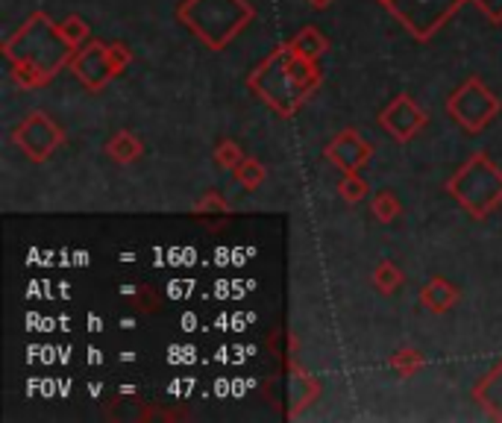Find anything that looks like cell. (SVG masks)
Returning a JSON list of instances; mask_svg holds the SVG:
<instances>
[{
  "label": "cell",
  "mask_w": 502,
  "mask_h": 423,
  "mask_svg": "<svg viewBox=\"0 0 502 423\" xmlns=\"http://www.w3.org/2000/svg\"><path fill=\"white\" fill-rule=\"evenodd\" d=\"M62 29V36L68 38V42H71L74 47H79V38H86L88 36V27L79 21V18H68V21L59 27Z\"/></svg>",
  "instance_id": "ac0fdd59"
},
{
  "label": "cell",
  "mask_w": 502,
  "mask_h": 423,
  "mask_svg": "<svg viewBox=\"0 0 502 423\" xmlns=\"http://www.w3.org/2000/svg\"><path fill=\"white\" fill-rule=\"evenodd\" d=\"M447 188L470 215L481 220L502 203V170L485 153H479L449 179Z\"/></svg>",
  "instance_id": "3957f363"
},
{
  "label": "cell",
  "mask_w": 502,
  "mask_h": 423,
  "mask_svg": "<svg viewBox=\"0 0 502 423\" xmlns=\"http://www.w3.org/2000/svg\"><path fill=\"white\" fill-rule=\"evenodd\" d=\"M15 141H18V147L33 159V162H42V159H47L59 147V141H62V129H59L47 115L33 112L24 124H18Z\"/></svg>",
  "instance_id": "8992f818"
},
{
  "label": "cell",
  "mask_w": 502,
  "mask_h": 423,
  "mask_svg": "<svg viewBox=\"0 0 502 423\" xmlns=\"http://www.w3.org/2000/svg\"><path fill=\"white\" fill-rule=\"evenodd\" d=\"M326 156L344 170V174H356V170L367 162L370 156V145L353 129H344L333 138V145L326 147Z\"/></svg>",
  "instance_id": "9c48e42d"
},
{
  "label": "cell",
  "mask_w": 502,
  "mask_h": 423,
  "mask_svg": "<svg viewBox=\"0 0 502 423\" xmlns=\"http://www.w3.org/2000/svg\"><path fill=\"white\" fill-rule=\"evenodd\" d=\"M374 282L385 291V294H391V291H394L397 286H403V274H399V270L391 265V261H383V265L376 268Z\"/></svg>",
  "instance_id": "5bb4252c"
},
{
  "label": "cell",
  "mask_w": 502,
  "mask_h": 423,
  "mask_svg": "<svg viewBox=\"0 0 502 423\" xmlns=\"http://www.w3.org/2000/svg\"><path fill=\"white\" fill-rule=\"evenodd\" d=\"M235 177H238L247 188H253L256 183H262V179H265V170H262V165H256V162H244V165L235 168Z\"/></svg>",
  "instance_id": "e0dca14e"
},
{
  "label": "cell",
  "mask_w": 502,
  "mask_h": 423,
  "mask_svg": "<svg viewBox=\"0 0 502 423\" xmlns=\"http://www.w3.org/2000/svg\"><path fill=\"white\" fill-rule=\"evenodd\" d=\"M465 0H385V6L403 21L417 38L435 36Z\"/></svg>",
  "instance_id": "5b68a950"
},
{
  "label": "cell",
  "mask_w": 502,
  "mask_h": 423,
  "mask_svg": "<svg viewBox=\"0 0 502 423\" xmlns=\"http://www.w3.org/2000/svg\"><path fill=\"white\" fill-rule=\"evenodd\" d=\"M142 153V141H138L133 133H118L112 141H109V156L118 159V162H133V159Z\"/></svg>",
  "instance_id": "4fadbf2b"
},
{
  "label": "cell",
  "mask_w": 502,
  "mask_h": 423,
  "mask_svg": "<svg viewBox=\"0 0 502 423\" xmlns=\"http://www.w3.org/2000/svg\"><path fill=\"white\" fill-rule=\"evenodd\" d=\"M494 24H502V0H473Z\"/></svg>",
  "instance_id": "44dd1931"
},
{
  "label": "cell",
  "mask_w": 502,
  "mask_h": 423,
  "mask_svg": "<svg viewBox=\"0 0 502 423\" xmlns=\"http://www.w3.org/2000/svg\"><path fill=\"white\" fill-rule=\"evenodd\" d=\"M417 365H424V356H417V352H411V350H403L394 356V368L403 370V374H415Z\"/></svg>",
  "instance_id": "d6986e66"
},
{
  "label": "cell",
  "mask_w": 502,
  "mask_h": 423,
  "mask_svg": "<svg viewBox=\"0 0 502 423\" xmlns=\"http://www.w3.org/2000/svg\"><path fill=\"white\" fill-rule=\"evenodd\" d=\"M215 159L224 168H238L241 165V153H238V147L235 145H229V141H224V145L218 147V153H215Z\"/></svg>",
  "instance_id": "ffe728a7"
},
{
  "label": "cell",
  "mask_w": 502,
  "mask_h": 423,
  "mask_svg": "<svg viewBox=\"0 0 502 423\" xmlns=\"http://www.w3.org/2000/svg\"><path fill=\"white\" fill-rule=\"evenodd\" d=\"M250 18L253 9L244 0H185L179 6V21H185L215 50L224 47Z\"/></svg>",
  "instance_id": "7a4b0ae2"
},
{
  "label": "cell",
  "mask_w": 502,
  "mask_h": 423,
  "mask_svg": "<svg viewBox=\"0 0 502 423\" xmlns=\"http://www.w3.org/2000/svg\"><path fill=\"white\" fill-rule=\"evenodd\" d=\"M374 215L379 220H394L399 215V203H397V197L391 195V191H383V195L374 200Z\"/></svg>",
  "instance_id": "9a60e30c"
},
{
  "label": "cell",
  "mask_w": 502,
  "mask_h": 423,
  "mask_svg": "<svg viewBox=\"0 0 502 423\" xmlns=\"http://www.w3.org/2000/svg\"><path fill=\"white\" fill-rule=\"evenodd\" d=\"M476 400L490 411V415L502 420V365L476 388Z\"/></svg>",
  "instance_id": "8fae6325"
},
{
  "label": "cell",
  "mask_w": 502,
  "mask_h": 423,
  "mask_svg": "<svg viewBox=\"0 0 502 423\" xmlns=\"http://www.w3.org/2000/svg\"><path fill=\"white\" fill-rule=\"evenodd\" d=\"M383 124L391 136H397L399 141H408L420 127L426 124V112H420L408 95H399L383 112Z\"/></svg>",
  "instance_id": "ba28073f"
},
{
  "label": "cell",
  "mask_w": 502,
  "mask_h": 423,
  "mask_svg": "<svg viewBox=\"0 0 502 423\" xmlns=\"http://www.w3.org/2000/svg\"><path fill=\"white\" fill-rule=\"evenodd\" d=\"M309 4L315 6V9H324V6H329V4H333V0H309Z\"/></svg>",
  "instance_id": "7402d4cb"
},
{
  "label": "cell",
  "mask_w": 502,
  "mask_h": 423,
  "mask_svg": "<svg viewBox=\"0 0 502 423\" xmlns=\"http://www.w3.org/2000/svg\"><path fill=\"white\" fill-rule=\"evenodd\" d=\"M365 191H367V186L361 183L356 174H347V179L341 183V197H344L347 203H358V200L365 197Z\"/></svg>",
  "instance_id": "2e32d148"
},
{
  "label": "cell",
  "mask_w": 502,
  "mask_h": 423,
  "mask_svg": "<svg viewBox=\"0 0 502 423\" xmlns=\"http://www.w3.org/2000/svg\"><path fill=\"white\" fill-rule=\"evenodd\" d=\"M288 47L294 50L297 56L311 59V62H315V59H317L320 54H324V50H326V38L320 36L315 27H306L303 33H300V36L294 38V42L288 45Z\"/></svg>",
  "instance_id": "7c38bea8"
},
{
  "label": "cell",
  "mask_w": 502,
  "mask_h": 423,
  "mask_svg": "<svg viewBox=\"0 0 502 423\" xmlns=\"http://www.w3.org/2000/svg\"><path fill=\"white\" fill-rule=\"evenodd\" d=\"M420 300L435 311V315H440V311L453 309L458 303V288L453 286V282H444V279H432L429 286L420 291Z\"/></svg>",
  "instance_id": "30bf717a"
},
{
  "label": "cell",
  "mask_w": 502,
  "mask_h": 423,
  "mask_svg": "<svg viewBox=\"0 0 502 423\" xmlns=\"http://www.w3.org/2000/svg\"><path fill=\"white\" fill-rule=\"evenodd\" d=\"M71 68L77 70V77L83 79L88 88H100L106 79H112L118 74L115 59H112V47H106L100 42L77 50L74 59H71Z\"/></svg>",
  "instance_id": "52a82bcc"
},
{
  "label": "cell",
  "mask_w": 502,
  "mask_h": 423,
  "mask_svg": "<svg viewBox=\"0 0 502 423\" xmlns=\"http://www.w3.org/2000/svg\"><path fill=\"white\" fill-rule=\"evenodd\" d=\"M447 112L470 133H479L481 127H488V120H494L499 112V100L497 95H490L485 86H481L479 77H470L458 92L449 97Z\"/></svg>",
  "instance_id": "277c9868"
},
{
  "label": "cell",
  "mask_w": 502,
  "mask_h": 423,
  "mask_svg": "<svg viewBox=\"0 0 502 423\" xmlns=\"http://www.w3.org/2000/svg\"><path fill=\"white\" fill-rule=\"evenodd\" d=\"M320 83V74L311 59L297 56L288 45L265 59V65L250 79V88L262 92V97L279 112L294 115V109L303 104V97Z\"/></svg>",
  "instance_id": "6da1fadb"
}]
</instances>
